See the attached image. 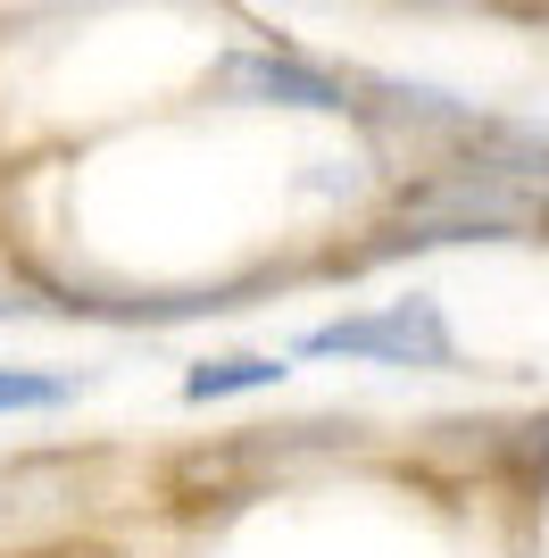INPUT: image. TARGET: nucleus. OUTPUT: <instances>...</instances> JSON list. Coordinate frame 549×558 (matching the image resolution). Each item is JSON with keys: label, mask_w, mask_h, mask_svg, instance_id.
<instances>
[{"label": "nucleus", "mask_w": 549, "mask_h": 558, "mask_svg": "<svg viewBox=\"0 0 549 558\" xmlns=\"http://www.w3.org/2000/svg\"><path fill=\"white\" fill-rule=\"evenodd\" d=\"M300 350H317V359H383V367H450V326H441L434 301H391L383 317L317 326Z\"/></svg>", "instance_id": "obj_1"}, {"label": "nucleus", "mask_w": 549, "mask_h": 558, "mask_svg": "<svg viewBox=\"0 0 549 558\" xmlns=\"http://www.w3.org/2000/svg\"><path fill=\"white\" fill-rule=\"evenodd\" d=\"M75 384L68 375H34V367H0V417H9V409H59V400H68Z\"/></svg>", "instance_id": "obj_3"}, {"label": "nucleus", "mask_w": 549, "mask_h": 558, "mask_svg": "<svg viewBox=\"0 0 549 558\" xmlns=\"http://www.w3.org/2000/svg\"><path fill=\"white\" fill-rule=\"evenodd\" d=\"M267 384H283V367H274V359H217V367H192V375H183V392H192V400L267 392Z\"/></svg>", "instance_id": "obj_2"}]
</instances>
